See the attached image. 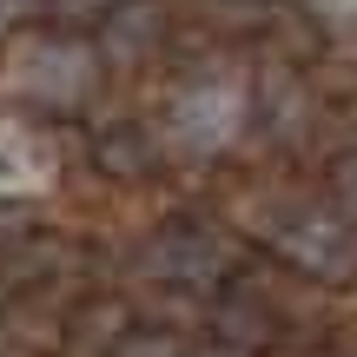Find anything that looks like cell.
<instances>
[{"mask_svg": "<svg viewBox=\"0 0 357 357\" xmlns=\"http://www.w3.org/2000/svg\"><path fill=\"white\" fill-rule=\"evenodd\" d=\"M60 178V153H53L47 132L20 126V119H0V199H33Z\"/></svg>", "mask_w": 357, "mask_h": 357, "instance_id": "cell-3", "label": "cell"}, {"mask_svg": "<svg viewBox=\"0 0 357 357\" xmlns=\"http://www.w3.org/2000/svg\"><path fill=\"white\" fill-rule=\"evenodd\" d=\"M119 357H172L166 344H159V337H146V344H126V351H119Z\"/></svg>", "mask_w": 357, "mask_h": 357, "instance_id": "cell-6", "label": "cell"}, {"mask_svg": "<svg viewBox=\"0 0 357 357\" xmlns=\"http://www.w3.org/2000/svg\"><path fill=\"white\" fill-rule=\"evenodd\" d=\"M318 13L331 26H357V0H318Z\"/></svg>", "mask_w": 357, "mask_h": 357, "instance_id": "cell-5", "label": "cell"}, {"mask_svg": "<svg viewBox=\"0 0 357 357\" xmlns=\"http://www.w3.org/2000/svg\"><path fill=\"white\" fill-rule=\"evenodd\" d=\"M106 40H113V53H139V47H153V40H159V13H153V7H119V13H113V33H106Z\"/></svg>", "mask_w": 357, "mask_h": 357, "instance_id": "cell-4", "label": "cell"}, {"mask_svg": "<svg viewBox=\"0 0 357 357\" xmlns=\"http://www.w3.org/2000/svg\"><path fill=\"white\" fill-rule=\"evenodd\" d=\"M100 79V60H93L86 40H60V33H26L13 40L7 53V86L26 93L40 106H79Z\"/></svg>", "mask_w": 357, "mask_h": 357, "instance_id": "cell-1", "label": "cell"}, {"mask_svg": "<svg viewBox=\"0 0 357 357\" xmlns=\"http://www.w3.org/2000/svg\"><path fill=\"white\" fill-rule=\"evenodd\" d=\"M166 126H172V139L185 146V153H225V146L238 139V126H245V86L231 73L192 79V86H178Z\"/></svg>", "mask_w": 357, "mask_h": 357, "instance_id": "cell-2", "label": "cell"}, {"mask_svg": "<svg viewBox=\"0 0 357 357\" xmlns=\"http://www.w3.org/2000/svg\"><path fill=\"white\" fill-rule=\"evenodd\" d=\"M7 7H13V13H26V7H47V0H7Z\"/></svg>", "mask_w": 357, "mask_h": 357, "instance_id": "cell-7", "label": "cell"}]
</instances>
